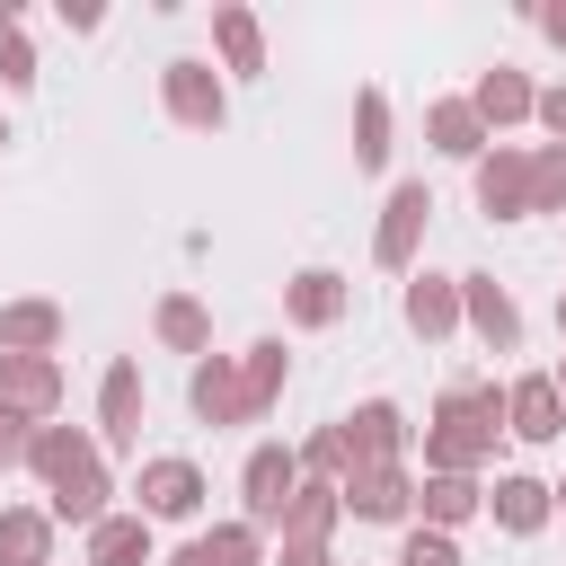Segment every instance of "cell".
Here are the masks:
<instances>
[{
    "label": "cell",
    "mask_w": 566,
    "mask_h": 566,
    "mask_svg": "<svg viewBox=\"0 0 566 566\" xmlns=\"http://www.w3.org/2000/svg\"><path fill=\"white\" fill-rule=\"evenodd\" d=\"M27 469L44 478V495H53L44 513H53V522H80V531L106 522V495H115V486H106V451H97L80 424H35V433H27Z\"/></svg>",
    "instance_id": "cell-1"
},
{
    "label": "cell",
    "mask_w": 566,
    "mask_h": 566,
    "mask_svg": "<svg viewBox=\"0 0 566 566\" xmlns=\"http://www.w3.org/2000/svg\"><path fill=\"white\" fill-rule=\"evenodd\" d=\"M495 433H504V389L495 380H451L433 424H424V469L442 478H478L495 460Z\"/></svg>",
    "instance_id": "cell-2"
},
{
    "label": "cell",
    "mask_w": 566,
    "mask_h": 566,
    "mask_svg": "<svg viewBox=\"0 0 566 566\" xmlns=\"http://www.w3.org/2000/svg\"><path fill=\"white\" fill-rule=\"evenodd\" d=\"M159 106H168V124H186V133H221V124H230V88H221L212 62H195V53H177V62L159 71Z\"/></svg>",
    "instance_id": "cell-3"
},
{
    "label": "cell",
    "mask_w": 566,
    "mask_h": 566,
    "mask_svg": "<svg viewBox=\"0 0 566 566\" xmlns=\"http://www.w3.org/2000/svg\"><path fill=\"white\" fill-rule=\"evenodd\" d=\"M424 221H433V195H424V177L389 186V203H380V230H371V265L407 274V265H416V239H424Z\"/></svg>",
    "instance_id": "cell-4"
},
{
    "label": "cell",
    "mask_w": 566,
    "mask_h": 566,
    "mask_svg": "<svg viewBox=\"0 0 566 566\" xmlns=\"http://www.w3.org/2000/svg\"><path fill=\"white\" fill-rule=\"evenodd\" d=\"M336 504H345L354 522H407V513H416V478H407V460L345 469V478H336Z\"/></svg>",
    "instance_id": "cell-5"
},
{
    "label": "cell",
    "mask_w": 566,
    "mask_h": 566,
    "mask_svg": "<svg viewBox=\"0 0 566 566\" xmlns=\"http://www.w3.org/2000/svg\"><path fill=\"white\" fill-rule=\"evenodd\" d=\"M133 513L142 522H186L195 504H203V469L195 460H177V451H159V460H142V478H133Z\"/></svg>",
    "instance_id": "cell-6"
},
{
    "label": "cell",
    "mask_w": 566,
    "mask_h": 566,
    "mask_svg": "<svg viewBox=\"0 0 566 566\" xmlns=\"http://www.w3.org/2000/svg\"><path fill=\"white\" fill-rule=\"evenodd\" d=\"M292 486H301V460H292L283 442H256V451H248V469H239L248 531H274V522H283V504H292Z\"/></svg>",
    "instance_id": "cell-7"
},
{
    "label": "cell",
    "mask_w": 566,
    "mask_h": 566,
    "mask_svg": "<svg viewBox=\"0 0 566 566\" xmlns=\"http://www.w3.org/2000/svg\"><path fill=\"white\" fill-rule=\"evenodd\" d=\"M0 407L18 424H44L62 407V363L53 354H0Z\"/></svg>",
    "instance_id": "cell-8"
},
{
    "label": "cell",
    "mask_w": 566,
    "mask_h": 566,
    "mask_svg": "<svg viewBox=\"0 0 566 566\" xmlns=\"http://www.w3.org/2000/svg\"><path fill=\"white\" fill-rule=\"evenodd\" d=\"M478 212L486 221H522L531 212V150H513V142L478 150Z\"/></svg>",
    "instance_id": "cell-9"
},
{
    "label": "cell",
    "mask_w": 566,
    "mask_h": 566,
    "mask_svg": "<svg viewBox=\"0 0 566 566\" xmlns=\"http://www.w3.org/2000/svg\"><path fill=\"white\" fill-rule=\"evenodd\" d=\"M531 106H539V88H531L513 62L478 71V88H469V115L486 124V142H495V133H513V124H531Z\"/></svg>",
    "instance_id": "cell-10"
},
{
    "label": "cell",
    "mask_w": 566,
    "mask_h": 566,
    "mask_svg": "<svg viewBox=\"0 0 566 566\" xmlns=\"http://www.w3.org/2000/svg\"><path fill=\"white\" fill-rule=\"evenodd\" d=\"M460 318H469L478 345H495V354L522 345V310H513V292H504L495 274H460Z\"/></svg>",
    "instance_id": "cell-11"
},
{
    "label": "cell",
    "mask_w": 566,
    "mask_h": 566,
    "mask_svg": "<svg viewBox=\"0 0 566 566\" xmlns=\"http://www.w3.org/2000/svg\"><path fill=\"white\" fill-rule=\"evenodd\" d=\"M142 442V363H106L97 389V451H133Z\"/></svg>",
    "instance_id": "cell-12"
},
{
    "label": "cell",
    "mask_w": 566,
    "mask_h": 566,
    "mask_svg": "<svg viewBox=\"0 0 566 566\" xmlns=\"http://www.w3.org/2000/svg\"><path fill=\"white\" fill-rule=\"evenodd\" d=\"M186 398H195L203 424H256L248 416V389H239V354H203L195 380H186Z\"/></svg>",
    "instance_id": "cell-13"
},
{
    "label": "cell",
    "mask_w": 566,
    "mask_h": 566,
    "mask_svg": "<svg viewBox=\"0 0 566 566\" xmlns=\"http://www.w3.org/2000/svg\"><path fill=\"white\" fill-rule=\"evenodd\" d=\"M336 433H345L354 469H380V460H398V451H407V416H398L389 398H363V407H354V416H345Z\"/></svg>",
    "instance_id": "cell-14"
},
{
    "label": "cell",
    "mask_w": 566,
    "mask_h": 566,
    "mask_svg": "<svg viewBox=\"0 0 566 566\" xmlns=\"http://www.w3.org/2000/svg\"><path fill=\"white\" fill-rule=\"evenodd\" d=\"M504 433H522V442H557V433H566V407H557L548 371H522V380L504 389Z\"/></svg>",
    "instance_id": "cell-15"
},
{
    "label": "cell",
    "mask_w": 566,
    "mask_h": 566,
    "mask_svg": "<svg viewBox=\"0 0 566 566\" xmlns=\"http://www.w3.org/2000/svg\"><path fill=\"white\" fill-rule=\"evenodd\" d=\"M345 301H354V283H345V274H327V265H310V274H292V283H283V318H292V327H336V318H345Z\"/></svg>",
    "instance_id": "cell-16"
},
{
    "label": "cell",
    "mask_w": 566,
    "mask_h": 566,
    "mask_svg": "<svg viewBox=\"0 0 566 566\" xmlns=\"http://www.w3.org/2000/svg\"><path fill=\"white\" fill-rule=\"evenodd\" d=\"M398 318H407L424 345H442V336L460 327V283H451V274H407V301H398Z\"/></svg>",
    "instance_id": "cell-17"
},
{
    "label": "cell",
    "mask_w": 566,
    "mask_h": 566,
    "mask_svg": "<svg viewBox=\"0 0 566 566\" xmlns=\"http://www.w3.org/2000/svg\"><path fill=\"white\" fill-rule=\"evenodd\" d=\"M486 513H495V531H513V539H531L557 504H548V486L531 478V469H504L495 486H486Z\"/></svg>",
    "instance_id": "cell-18"
},
{
    "label": "cell",
    "mask_w": 566,
    "mask_h": 566,
    "mask_svg": "<svg viewBox=\"0 0 566 566\" xmlns=\"http://www.w3.org/2000/svg\"><path fill=\"white\" fill-rule=\"evenodd\" d=\"M212 44H221V71H239V80L265 71V27H256V9L221 0V9H212Z\"/></svg>",
    "instance_id": "cell-19"
},
{
    "label": "cell",
    "mask_w": 566,
    "mask_h": 566,
    "mask_svg": "<svg viewBox=\"0 0 566 566\" xmlns=\"http://www.w3.org/2000/svg\"><path fill=\"white\" fill-rule=\"evenodd\" d=\"M168 566H265V531H248V522H212V531L186 539Z\"/></svg>",
    "instance_id": "cell-20"
},
{
    "label": "cell",
    "mask_w": 566,
    "mask_h": 566,
    "mask_svg": "<svg viewBox=\"0 0 566 566\" xmlns=\"http://www.w3.org/2000/svg\"><path fill=\"white\" fill-rule=\"evenodd\" d=\"M336 522H345V504H336V486H327V478H301L274 531H283V539H318V548H327V531H336Z\"/></svg>",
    "instance_id": "cell-21"
},
{
    "label": "cell",
    "mask_w": 566,
    "mask_h": 566,
    "mask_svg": "<svg viewBox=\"0 0 566 566\" xmlns=\"http://www.w3.org/2000/svg\"><path fill=\"white\" fill-rule=\"evenodd\" d=\"M0 566H53V513L0 504Z\"/></svg>",
    "instance_id": "cell-22"
},
{
    "label": "cell",
    "mask_w": 566,
    "mask_h": 566,
    "mask_svg": "<svg viewBox=\"0 0 566 566\" xmlns=\"http://www.w3.org/2000/svg\"><path fill=\"white\" fill-rule=\"evenodd\" d=\"M424 133H433L442 159H469V168H478V150H486V124L469 115V97H433V106H424Z\"/></svg>",
    "instance_id": "cell-23"
},
{
    "label": "cell",
    "mask_w": 566,
    "mask_h": 566,
    "mask_svg": "<svg viewBox=\"0 0 566 566\" xmlns=\"http://www.w3.org/2000/svg\"><path fill=\"white\" fill-rule=\"evenodd\" d=\"M62 345V310L53 301H9L0 310V354H53Z\"/></svg>",
    "instance_id": "cell-24"
},
{
    "label": "cell",
    "mask_w": 566,
    "mask_h": 566,
    "mask_svg": "<svg viewBox=\"0 0 566 566\" xmlns=\"http://www.w3.org/2000/svg\"><path fill=\"white\" fill-rule=\"evenodd\" d=\"M150 327H159V345H168V354H195V363L212 354V318H203V301H195V292H168V301L150 310Z\"/></svg>",
    "instance_id": "cell-25"
},
{
    "label": "cell",
    "mask_w": 566,
    "mask_h": 566,
    "mask_svg": "<svg viewBox=\"0 0 566 566\" xmlns=\"http://www.w3.org/2000/svg\"><path fill=\"white\" fill-rule=\"evenodd\" d=\"M416 504H424V531H460V522L486 504V486H478V478H442V469H424Z\"/></svg>",
    "instance_id": "cell-26"
},
{
    "label": "cell",
    "mask_w": 566,
    "mask_h": 566,
    "mask_svg": "<svg viewBox=\"0 0 566 566\" xmlns=\"http://www.w3.org/2000/svg\"><path fill=\"white\" fill-rule=\"evenodd\" d=\"M88 566H150V522L142 513H106L88 531Z\"/></svg>",
    "instance_id": "cell-27"
},
{
    "label": "cell",
    "mask_w": 566,
    "mask_h": 566,
    "mask_svg": "<svg viewBox=\"0 0 566 566\" xmlns=\"http://www.w3.org/2000/svg\"><path fill=\"white\" fill-rule=\"evenodd\" d=\"M283 380H292V363H283V345H274V336L239 354V389H248V416H265V407L283 398Z\"/></svg>",
    "instance_id": "cell-28"
},
{
    "label": "cell",
    "mask_w": 566,
    "mask_h": 566,
    "mask_svg": "<svg viewBox=\"0 0 566 566\" xmlns=\"http://www.w3.org/2000/svg\"><path fill=\"white\" fill-rule=\"evenodd\" d=\"M380 159H389V97L363 88L354 97V168H380Z\"/></svg>",
    "instance_id": "cell-29"
},
{
    "label": "cell",
    "mask_w": 566,
    "mask_h": 566,
    "mask_svg": "<svg viewBox=\"0 0 566 566\" xmlns=\"http://www.w3.org/2000/svg\"><path fill=\"white\" fill-rule=\"evenodd\" d=\"M531 212H566V150L557 142L531 150Z\"/></svg>",
    "instance_id": "cell-30"
},
{
    "label": "cell",
    "mask_w": 566,
    "mask_h": 566,
    "mask_svg": "<svg viewBox=\"0 0 566 566\" xmlns=\"http://www.w3.org/2000/svg\"><path fill=\"white\" fill-rule=\"evenodd\" d=\"M292 460H301V478H327V486H336V478L354 469V451H345V433H336V424H327V433H310V442H301Z\"/></svg>",
    "instance_id": "cell-31"
},
{
    "label": "cell",
    "mask_w": 566,
    "mask_h": 566,
    "mask_svg": "<svg viewBox=\"0 0 566 566\" xmlns=\"http://www.w3.org/2000/svg\"><path fill=\"white\" fill-rule=\"evenodd\" d=\"M0 88H35V44L0 18Z\"/></svg>",
    "instance_id": "cell-32"
},
{
    "label": "cell",
    "mask_w": 566,
    "mask_h": 566,
    "mask_svg": "<svg viewBox=\"0 0 566 566\" xmlns=\"http://www.w3.org/2000/svg\"><path fill=\"white\" fill-rule=\"evenodd\" d=\"M398 566H460V548H451V531H424V522H416V531L398 539Z\"/></svg>",
    "instance_id": "cell-33"
},
{
    "label": "cell",
    "mask_w": 566,
    "mask_h": 566,
    "mask_svg": "<svg viewBox=\"0 0 566 566\" xmlns=\"http://www.w3.org/2000/svg\"><path fill=\"white\" fill-rule=\"evenodd\" d=\"M27 433H35V424H18V416L0 407V469H27Z\"/></svg>",
    "instance_id": "cell-34"
},
{
    "label": "cell",
    "mask_w": 566,
    "mask_h": 566,
    "mask_svg": "<svg viewBox=\"0 0 566 566\" xmlns=\"http://www.w3.org/2000/svg\"><path fill=\"white\" fill-rule=\"evenodd\" d=\"M548 133H557V150H566V88H539V106H531Z\"/></svg>",
    "instance_id": "cell-35"
},
{
    "label": "cell",
    "mask_w": 566,
    "mask_h": 566,
    "mask_svg": "<svg viewBox=\"0 0 566 566\" xmlns=\"http://www.w3.org/2000/svg\"><path fill=\"white\" fill-rule=\"evenodd\" d=\"M274 566H336V557H327L318 539H283V557H274Z\"/></svg>",
    "instance_id": "cell-36"
},
{
    "label": "cell",
    "mask_w": 566,
    "mask_h": 566,
    "mask_svg": "<svg viewBox=\"0 0 566 566\" xmlns=\"http://www.w3.org/2000/svg\"><path fill=\"white\" fill-rule=\"evenodd\" d=\"M531 18H539V35H548V44L566 53V0H548V9H531Z\"/></svg>",
    "instance_id": "cell-37"
},
{
    "label": "cell",
    "mask_w": 566,
    "mask_h": 566,
    "mask_svg": "<svg viewBox=\"0 0 566 566\" xmlns=\"http://www.w3.org/2000/svg\"><path fill=\"white\" fill-rule=\"evenodd\" d=\"M548 389H557V407H566V363H557V371H548Z\"/></svg>",
    "instance_id": "cell-38"
},
{
    "label": "cell",
    "mask_w": 566,
    "mask_h": 566,
    "mask_svg": "<svg viewBox=\"0 0 566 566\" xmlns=\"http://www.w3.org/2000/svg\"><path fill=\"white\" fill-rule=\"evenodd\" d=\"M557 336H566V292H557Z\"/></svg>",
    "instance_id": "cell-39"
},
{
    "label": "cell",
    "mask_w": 566,
    "mask_h": 566,
    "mask_svg": "<svg viewBox=\"0 0 566 566\" xmlns=\"http://www.w3.org/2000/svg\"><path fill=\"white\" fill-rule=\"evenodd\" d=\"M548 504H566V486H548Z\"/></svg>",
    "instance_id": "cell-40"
},
{
    "label": "cell",
    "mask_w": 566,
    "mask_h": 566,
    "mask_svg": "<svg viewBox=\"0 0 566 566\" xmlns=\"http://www.w3.org/2000/svg\"><path fill=\"white\" fill-rule=\"evenodd\" d=\"M0 142H9V133H0Z\"/></svg>",
    "instance_id": "cell-41"
}]
</instances>
